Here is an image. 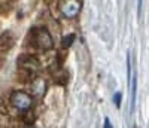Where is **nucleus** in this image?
Here are the masks:
<instances>
[{
	"mask_svg": "<svg viewBox=\"0 0 149 128\" xmlns=\"http://www.w3.org/2000/svg\"><path fill=\"white\" fill-rule=\"evenodd\" d=\"M30 43L39 51H49L54 46L52 36L45 27H33L29 33Z\"/></svg>",
	"mask_w": 149,
	"mask_h": 128,
	"instance_id": "nucleus-1",
	"label": "nucleus"
},
{
	"mask_svg": "<svg viewBox=\"0 0 149 128\" xmlns=\"http://www.w3.org/2000/svg\"><path fill=\"white\" fill-rule=\"evenodd\" d=\"M9 101H10V104L14 106L15 109L22 112V110H27V109L31 107V104H33V95L26 93V91L17 89V91H14L10 94Z\"/></svg>",
	"mask_w": 149,
	"mask_h": 128,
	"instance_id": "nucleus-2",
	"label": "nucleus"
},
{
	"mask_svg": "<svg viewBox=\"0 0 149 128\" xmlns=\"http://www.w3.org/2000/svg\"><path fill=\"white\" fill-rule=\"evenodd\" d=\"M17 64H18V69L29 72V73L33 76V78H34V74L37 73V70L40 69L39 60H37L36 57H33V55H29V54L21 55V57L17 60Z\"/></svg>",
	"mask_w": 149,
	"mask_h": 128,
	"instance_id": "nucleus-3",
	"label": "nucleus"
},
{
	"mask_svg": "<svg viewBox=\"0 0 149 128\" xmlns=\"http://www.w3.org/2000/svg\"><path fill=\"white\" fill-rule=\"evenodd\" d=\"M81 8H82V5L79 0H63L60 5L61 14L66 18H74L81 12Z\"/></svg>",
	"mask_w": 149,
	"mask_h": 128,
	"instance_id": "nucleus-4",
	"label": "nucleus"
},
{
	"mask_svg": "<svg viewBox=\"0 0 149 128\" xmlns=\"http://www.w3.org/2000/svg\"><path fill=\"white\" fill-rule=\"evenodd\" d=\"M15 45V36L12 31H3L0 34V51H3V52H8L14 48Z\"/></svg>",
	"mask_w": 149,
	"mask_h": 128,
	"instance_id": "nucleus-5",
	"label": "nucleus"
},
{
	"mask_svg": "<svg viewBox=\"0 0 149 128\" xmlns=\"http://www.w3.org/2000/svg\"><path fill=\"white\" fill-rule=\"evenodd\" d=\"M31 85V94L36 97H43L46 93V82L42 78H33L30 81Z\"/></svg>",
	"mask_w": 149,
	"mask_h": 128,
	"instance_id": "nucleus-6",
	"label": "nucleus"
},
{
	"mask_svg": "<svg viewBox=\"0 0 149 128\" xmlns=\"http://www.w3.org/2000/svg\"><path fill=\"white\" fill-rule=\"evenodd\" d=\"M131 112H134V107H136V91H137V72L134 74L131 73Z\"/></svg>",
	"mask_w": 149,
	"mask_h": 128,
	"instance_id": "nucleus-7",
	"label": "nucleus"
},
{
	"mask_svg": "<svg viewBox=\"0 0 149 128\" xmlns=\"http://www.w3.org/2000/svg\"><path fill=\"white\" fill-rule=\"evenodd\" d=\"M22 122L26 124V125H33L34 124V115L31 113L30 109L22 110Z\"/></svg>",
	"mask_w": 149,
	"mask_h": 128,
	"instance_id": "nucleus-8",
	"label": "nucleus"
},
{
	"mask_svg": "<svg viewBox=\"0 0 149 128\" xmlns=\"http://www.w3.org/2000/svg\"><path fill=\"white\" fill-rule=\"evenodd\" d=\"M73 40H74V34H67V36H64L63 39H61V48L67 49V48L73 43Z\"/></svg>",
	"mask_w": 149,
	"mask_h": 128,
	"instance_id": "nucleus-9",
	"label": "nucleus"
},
{
	"mask_svg": "<svg viewBox=\"0 0 149 128\" xmlns=\"http://www.w3.org/2000/svg\"><path fill=\"white\" fill-rule=\"evenodd\" d=\"M112 100H113V103H115V106L119 109L121 107V101H122V93H115L113 94V98H112Z\"/></svg>",
	"mask_w": 149,
	"mask_h": 128,
	"instance_id": "nucleus-10",
	"label": "nucleus"
},
{
	"mask_svg": "<svg viewBox=\"0 0 149 128\" xmlns=\"http://www.w3.org/2000/svg\"><path fill=\"white\" fill-rule=\"evenodd\" d=\"M104 127L106 128H112V124H110V119L109 118H104Z\"/></svg>",
	"mask_w": 149,
	"mask_h": 128,
	"instance_id": "nucleus-11",
	"label": "nucleus"
},
{
	"mask_svg": "<svg viewBox=\"0 0 149 128\" xmlns=\"http://www.w3.org/2000/svg\"><path fill=\"white\" fill-rule=\"evenodd\" d=\"M3 64H5V58H3V57H0V70L3 69Z\"/></svg>",
	"mask_w": 149,
	"mask_h": 128,
	"instance_id": "nucleus-12",
	"label": "nucleus"
},
{
	"mask_svg": "<svg viewBox=\"0 0 149 128\" xmlns=\"http://www.w3.org/2000/svg\"><path fill=\"white\" fill-rule=\"evenodd\" d=\"M137 6H139V14H140V12H142V0H139V5Z\"/></svg>",
	"mask_w": 149,
	"mask_h": 128,
	"instance_id": "nucleus-13",
	"label": "nucleus"
}]
</instances>
